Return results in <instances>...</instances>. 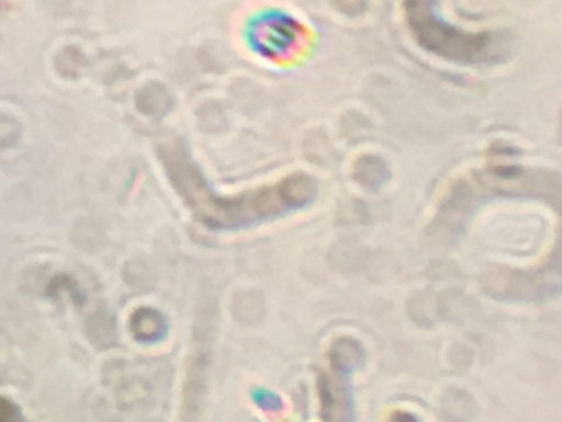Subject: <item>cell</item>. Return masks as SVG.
Instances as JSON below:
<instances>
[{
	"mask_svg": "<svg viewBox=\"0 0 562 422\" xmlns=\"http://www.w3.org/2000/svg\"><path fill=\"white\" fill-rule=\"evenodd\" d=\"M177 187L202 223L215 230H246L304 210L317 198L318 184L305 171H292L274 184L235 195H216L199 168L180 154L173 167Z\"/></svg>",
	"mask_w": 562,
	"mask_h": 422,
	"instance_id": "1",
	"label": "cell"
},
{
	"mask_svg": "<svg viewBox=\"0 0 562 422\" xmlns=\"http://www.w3.org/2000/svg\"><path fill=\"white\" fill-rule=\"evenodd\" d=\"M350 391L345 388V382L330 381L328 378L321 379L322 408L327 411L351 409Z\"/></svg>",
	"mask_w": 562,
	"mask_h": 422,
	"instance_id": "2",
	"label": "cell"
},
{
	"mask_svg": "<svg viewBox=\"0 0 562 422\" xmlns=\"http://www.w3.org/2000/svg\"><path fill=\"white\" fill-rule=\"evenodd\" d=\"M256 404L261 406L265 411H272V409L281 408V399L276 395H271V392L259 391L258 395H255Z\"/></svg>",
	"mask_w": 562,
	"mask_h": 422,
	"instance_id": "3",
	"label": "cell"
}]
</instances>
